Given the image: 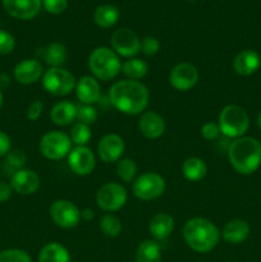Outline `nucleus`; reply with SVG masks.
Returning <instances> with one entry per match:
<instances>
[{
  "mask_svg": "<svg viewBox=\"0 0 261 262\" xmlns=\"http://www.w3.org/2000/svg\"><path fill=\"white\" fill-rule=\"evenodd\" d=\"M107 97L118 112L125 115H138L147 107L150 92L141 81L122 79L112 84Z\"/></svg>",
  "mask_w": 261,
  "mask_h": 262,
  "instance_id": "nucleus-1",
  "label": "nucleus"
},
{
  "mask_svg": "<svg viewBox=\"0 0 261 262\" xmlns=\"http://www.w3.org/2000/svg\"><path fill=\"white\" fill-rule=\"evenodd\" d=\"M230 165L242 176L253 174L261 165V143L253 137L235 138L228 147Z\"/></svg>",
  "mask_w": 261,
  "mask_h": 262,
  "instance_id": "nucleus-2",
  "label": "nucleus"
},
{
  "mask_svg": "<svg viewBox=\"0 0 261 262\" xmlns=\"http://www.w3.org/2000/svg\"><path fill=\"white\" fill-rule=\"evenodd\" d=\"M183 239L194 252L209 253L219 243L220 230L205 217H192L183 227Z\"/></svg>",
  "mask_w": 261,
  "mask_h": 262,
  "instance_id": "nucleus-3",
  "label": "nucleus"
},
{
  "mask_svg": "<svg viewBox=\"0 0 261 262\" xmlns=\"http://www.w3.org/2000/svg\"><path fill=\"white\" fill-rule=\"evenodd\" d=\"M89 68L97 81H112L122 72V63L113 49L99 46L90 54Z\"/></svg>",
  "mask_w": 261,
  "mask_h": 262,
  "instance_id": "nucleus-4",
  "label": "nucleus"
},
{
  "mask_svg": "<svg viewBox=\"0 0 261 262\" xmlns=\"http://www.w3.org/2000/svg\"><path fill=\"white\" fill-rule=\"evenodd\" d=\"M220 133L225 138H240L245 136L250 128V117L240 105H227L223 107L217 118Z\"/></svg>",
  "mask_w": 261,
  "mask_h": 262,
  "instance_id": "nucleus-5",
  "label": "nucleus"
},
{
  "mask_svg": "<svg viewBox=\"0 0 261 262\" xmlns=\"http://www.w3.org/2000/svg\"><path fill=\"white\" fill-rule=\"evenodd\" d=\"M42 87L46 92L54 96H67L74 91L77 79L73 74L63 67L49 68L42 74Z\"/></svg>",
  "mask_w": 261,
  "mask_h": 262,
  "instance_id": "nucleus-6",
  "label": "nucleus"
},
{
  "mask_svg": "<svg viewBox=\"0 0 261 262\" xmlns=\"http://www.w3.org/2000/svg\"><path fill=\"white\" fill-rule=\"evenodd\" d=\"M72 140L69 135L61 130H50L41 137L38 142L41 155L48 160H61L72 151Z\"/></svg>",
  "mask_w": 261,
  "mask_h": 262,
  "instance_id": "nucleus-7",
  "label": "nucleus"
},
{
  "mask_svg": "<svg viewBox=\"0 0 261 262\" xmlns=\"http://www.w3.org/2000/svg\"><path fill=\"white\" fill-rule=\"evenodd\" d=\"M165 179L155 171H146L133 181L132 192L141 201H154L164 194Z\"/></svg>",
  "mask_w": 261,
  "mask_h": 262,
  "instance_id": "nucleus-8",
  "label": "nucleus"
},
{
  "mask_svg": "<svg viewBox=\"0 0 261 262\" xmlns=\"http://www.w3.org/2000/svg\"><path fill=\"white\" fill-rule=\"evenodd\" d=\"M128 193L122 184L117 182L105 183L96 193V204L102 211L112 214L119 211L127 204Z\"/></svg>",
  "mask_w": 261,
  "mask_h": 262,
  "instance_id": "nucleus-9",
  "label": "nucleus"
},
{
  "mask_svg": "<svg viewBox=\"0 0 261 262\" xmlns=\"http://www.w3.org/2000/svg\"><path fill=\"white\" fill-rule=\"evenodd\" d=\"M49 212L54 224L61 229H73L82 220L78 207L68 200L54 201L49 209Z\"/></svg>",
  "mask_w": 261,
  "mask_h": 262,
  "instance_id": "nucleus-10",
  "label": "nucleus"
},
{
  "mask_svg": "<svg viewBox=\"0 0 261 262\" xmlns=\"http://www.w3.org/2000/svg\"><path fill=\"white\" fill-rule=\"evenodd\" d=\"M112 49L123 58H135L141 51V40L137 33L130 28H119L110 38Z\"/></svg>",
  "mask_w": 261,
  "mask_h": 262,
  "instance_id": "nucleus-11",
  "label": "nucleus"
},
{
  "mask_svg": "<svg viewBox=\"0 0 261 262\" xmlns=\"http://www.w3.org/2000/svg\"><path fill=\"white\" fill-rule=\"evenodd\" d=\"M67 158H68L69 169L76 176H90L96 166V156L87 146H76L72 148Z\"/></svg>",
  "mask_w": 261,
  "mask_h": 262,
  "instance_id": "nucleus-12",
  "label": "nucleus"
},
{
  "mask_svg": "<svg viewBox=\"0 0 261 262\" xmlns=\"http://www.w3.org/2000/svg\"><path fill=\"white\" fill-rule=\"evenodd\" d=\"M169 82L177 91H189L199 82V71L191 63H179L169 73Z\"/></svg>",
  "mask_w": 261,
  "mask_h": 262,
  "instance_id": "nucleus-13",
  "label": "nucleus"
},
{
  "mask_svg": "<svg viewBox=\"0 0 261 262\" xmlns=\"http://www.w3.org/2000/svg\"><path fill=\"white\" fill-rule=\"evenodd\" d=\"M124 150V141L117 133H107L102 136L97 145V155L106 164L118 163L122 159Z\"/></svg>",
  "mask_w": 261,
  "mask_h": 262,
  "instance_id": "nucleus-14",
  "label": "nucleus"
},
{
  "mask_svg": "<svg viewBox=\"0 0 261 262\" xmlns=\"http://www.w3.org/2000/svg\"><path fill=\"white\" fill-rule=\"evenodd\" d=\"M3 7L10 17L30 20L40 13L42 0H3Z\"/></svg>",
  "mask_w": 261,
  "mask_h": 262,
  "instance_id": "nucleus-15",
  "label": "nucleus"
},
{
  "mask_svg": "<svg viewBox=\"0 0 261 262\" xmlns=\"http://www.w3.org/2000/svg\"><path fill=\"white\" fill-rule=\"evenodd\" d=\"M10 187L22 196H31L40 188V177L32 169H20L10 177Z\"/></svg>",
  "mask_w": 261,
  "mask_h": 262,
  "instance_id": "nucleus-16",
  "label": "nucleus"
},
{
  "mask_svg": "<svg viewBox=\"0 0 261 262\" xmlns=\"http://www.w3.org/2000/svg\"><path fill=\"white\" fill-rule=\"evenodd\" d=\"M44 68L38 59H23L14 67L13 76L19 84L28 86L42 78Z\"/></svg>",
  "mask_w": 261,
  "mask_h": 262,
  "instance_id": "nucleus-17",
  "label": "nucleus"
},
{
  "mask_svg": "<svg viewBox=\"0 0 261 262\" xmlns=\"http://www.w3.org/2000/svg\"><path fill=\"white\" fill-rule=\"evenodd\" d=\"M138 129L143 137L148 140H158L165 132V122L156 112H143L138 120Z\"/></svg>",
  "mask_w": 261,
  "mask_h": 262,
  "instance_id": "nucleus-18",
  "label": "nucleus"
},
{
  "mask_svg": "<svg viewBox=\"0 0 261 262\" xmlns=\"http://www.w3.org/2000/svg\"><path fill=\"white\" fill-rule=\"evenodd\" d=\"M76 96L81 104L94 105L101 97V87L94 76H83L77 81Z\"/></svg>",
  "mask_w": 261,
  "mask_h": 262,
  "instance_id": "nucleus-19",
  "label": "nucleus"
},
{
  "mask_svg": "<svg viewBox=\"0 0 261 262\" xmlns=\"http://www.w3.org/2000/svg\"><path fill=\"white\" fill-rule=\"evenodd\" d=\"M261 66V58L258 53L251 49L240 51L233 60V69L237 74L242 77L252 76L257 72Z\"/></svg>",
  "mask_w": 261,
  "mask_h": 262,
  "instance_id": "nucleus-20",
  "label": "nucleus"
},
{
  "mask_svg": "<svg viewBox=\"0 0 261 262\" xmlns=\"http://www.w3.org/2000/svg\"><path fill=\"white\" fill-rule=\"evenodd\" d=\"M250 225L243 219H232L223 227L220 237L230 245H240L250 235Z\"/></svg>",
  "mask_w": 261,
  "mask_h": 262,
  "instance_id": "nucleus-21",
  "label": "nucleus"
},
{
  "mask_svg": "<svg viewBox=\"0 0 261 262\" xmlns=\"http://www.w3.org/2000/svg\"><path fill=\"white\" fill-rule=\"evenodd\" d=\"M174 219L166 212H159L151 217L148 223V232L156 241H164L171 235L174 230Z\"/></svg>",
  "mask_w": 261,
  "mask_h": 262,
  "instance_id": "nucleus-22",
  "label": "nucleus"
},
{
  "mask_svg": "<svg viewBox=\"0 0 261 262\" xmlns=\"http://www.w3.org/2000/svg\"><path fill=\"white\" fill-rule=\"evenodd\" d=\"M51 122L59 127H67L77 119V105L71 101H59L51 107Z\"/></svg>",
  "mask_w": 261,
  "mask_h": 262,
  "instance_id": "nucleus-23",
  "label": "nucleus"
},
{
  "mask_svg": "<svg viewBox=\"0 0 261 262\" xmlns=\"http://www.w3.org/2000/svg\"><path fill=\"white\" fill-rule=\"evenodd\" d=\"M68 49L61 42H50L42 50V58L50 68L63 67L68 60Z\"/></svg>",
  "mask_w": 261,
  "mask_h": 262,
  "instance_id": "nucleus-24",
  "label": "nucleus"
},
{
  "mask_svg": "<svg viewBox=\"0 0 261 262\" xmlns=\"http://www.w3.org/2000/svg\"><path fill=\"white\" fill-rule=\"evenodd\" d=\"M120 18L119 9L112 4H102L94 13V22L100 28H112Z\"/></svg>",
  "mask_w": 261,
  "mask_h": 262,
  "instance_id": "nucleus-25",
  "label": "nucleus"
},
{
  "mask_svg": "<svg viewBox=\"0 0 261 262\" xmlns=\"http://www.w3.org/2000/svg\"><path fill=\"white\" fill-rule=\"evenodd\" d=\"M38 262H71V255L61 243L50 242L41 248Z\"/></svg>",
  "mask_w": 261,
  "mask_h": 262,
  "instance_id": "nucleus-26",
  "label": "nucleus"
},
{
  "mask_svg": "<svg viewBox=\"0 0 261 262\" xmlns=\"http://www.w3.org/2000/svg\"><path fill=\"white\" fill-rule=\"evenodd\" d=\"M207 173V166L202 159L188 158L182 164V174L188 182H200L205 178Z\"/></svg>",
  "mask_w": 261,
  "mask_h": 262,
  "instance_id": "nucleus-27",
  "label": "nucleus"
},
{
  "mask_svg": "<svg viewBox=\"0 0 261 262\" xmlns=\"http://www.w3.org/2000/svg\"><path fill=\"white\" fill-rule=\"evenodd\" d=\"M136 262H161L160 246L154 239H146L136 250Z\"/></svg>",
  "mask_w": 261,
  "mask_h": 262,
  "instance_id": "nucleus-28",
  "label": "nucleus"
},
{
  "mask_svg": "<svg viewBox=\"0 0 261 262\" xmlns=\"http://www.w3.org/2000/svg\"><path fill=\"white\" fill-rule=\"evenodd\" d=\"M122 72L128 79L140 81L147 74L148 66L142 59L130 58L122 64Z\"/></svg>",
  "mask_w": 261,
  "mask_h": 262,
  "instance_id": "nucleus-29",
  "label": "nucleus"
},
{
  "mask_svg": "<svg viewBox=\"0 0 261 262\" xmlns=\"http://www.w3.org/2000/svg\"><path fill=\"white\" fill-rule=\"evenodd\" d=\"M26 163H27V156L22 150L9 151V154L5 156L4 164H3V171L5 176L12 177L15 171L25 168Z\"/></svg>",
  "mask_w": 261,
  "mask_h": 262,
  "instance_id": "nucleus-30",
  "label": "nucleus"
},
{
  "mask_svg": "<svg viewBox=\"0 0 261 262\" xmlns=\"http://www.w3.org/2000/svg\"><path fill=\"white\" fill-rule=\"evenodd\" d=\"M99 227L102 234L109 238H117L122 233V222L113 214L102 215Z\"/></svg>",
  "mask_w": 261,
  "mask_h": 262,
  "instance_id": "nucleus-31",
  "label": "nucleus"
},
{
  "mask_svg": "<svg viewBox=\"0 0 261 262\" xmlns=\"http://www.w3.org/2000/svg\"><path fill=\"white\" fill-rule=\"evenodd\" d=\"M117 176L125 183H130L137 176V165L132 159H120L117 163Z\"/></svg>",
  "mask_w": 261,
  "mask_h": 262,
  "instance_id": "nucleus-32",
  "label": "nucleus"
},
{
  "mask_svg": "<svg viewBox=\"0 0 261 262\" xmlns=\"http://www.w3.org/2000/svg\"><path fill=\"white\" fill-rule=\"evenodd\" d=\"M91 136L92 133L90 125L77 122L72 127L69 137H71L72 143H74L76 146H86L89 141L91 140Z\"/></svg>",
  "mask_w": 261,
  "mask_h": 262,
  "instance_id": "nucleus-33",
  "label": "nucleus"
},
{
  "mask_svg": "<svg viewBox=\"0 0 261 262\" xmlns=\"http://www.w3.org/2000/svg\"><path fill=\"white\" fill-rule=\"evenodd\" d=\"M77 122L91 125L97 120V112L92 105L79 104L77 105Z\"/></svg>",
  "mask_w": 261,
  "mask_h": 262,
  "instance_id": "nucleus-34",
  "label": "nucleus"
},
{
  "mask_svg": "<svg viewBox=\"0 0 261 262\" xmlns=\"http://www.w3.org/2000/svg\"><path fill=\"white\" fill-rule=\"evenodd\" d=\"M0 262H32V258L26 251L9 248L0 252Z\"/></svg>",
  "mask_w": 261,
  "mask_h": 262,
  "instance_id": "nucleus-35",
  "label": "nucleus"
},
{
  "mask_svg": "<svg viewBox=\"0 0 261 262\" xmlns=\"http://www.w3.org/2000/svg\"><path fill=\"white\" fill-rule=\"evenodd\" d=\"M160 50V41L154 36H146L141 40V53L146 56H154Z\"/></svg>",
  "mask_w": 261,
  "mask_h": 262,
  "instance_id": "nucleus-36",
  "label": "nucleus"
},
{
  "mask_svg": "<svg viewBox=\"0 0 261 262\" xmlns=\"http://www.w3.org/2000/svg\"><path fill=\"white\" fill-rule=\"evenodd\" d=\"M15 48V38L8 31L0 30V55H8L13 53Z\"/></svg>",
  "mask_w": 261,
  "mask_h": 262,
  "instance_id": "nucleus-37",
  "label": "nucleus"
},
{
  "mask_svg": "<svg viewBox=\"0 0 261 262\" xmlns=\"http://www.w3.org/2000/svg\"><path fill=\"white\" fill-rule=\"evenodd\" d=\"M42 7L50 14H61L68 8V0H42Z\"/></svg>",
  "mask_w": 261,
  "mask_h": 262,
  "instance_id": "nucleus-38",
  "label": "nucleus"
},
{
  "mask_svg": "<svg viewBox=\"0 0 261 262\" xmlns=\"http://www.w3.org/2000/svg\"><path fill=\"white\" fill-rule=\"evenodd\" d=\"M222 135L219 129V125L215 122H206L201 127V136L207 141H215Z\"/></svg>",
  "mask_w": 261,
  "mask_h": 262,
  "instance_id": "nucleus-39",
  "label": "nucleus"
},
{
  "mask_svg": "<svg viewBox=\"0 0 261 262\" xmlns=\"http://www.w3.org/2000/svg\"><path fill=\"white\" fill-rule=\"evenodd\" d=\"M44 112V104L40 100H35L33 102H31V105L27 109V119L31 122H36L38 118L41 117Z\"/></svg>",
  "mask_w": 261,
  "mask_h": 262,
  "instance_id": "nucleus-40",
  "label": "nucleus"
},
{
  "mask_svg": "<svg viewBox=\"0 0 261 262\" xmlns=\"http://www.w3.org/2000/svg\"><path fill=\"white\" fill-rule=\"evenodd\" d=\"M10 147H12V141L7 133L0 130V158L7 156L9 154Z\"/></svg>",
  "mask_w": 261,
  "mask_h": 262,
  "instance_id": "nucleus-41",
  "label": "nucleus"
},
{
  "mask_svg": "<svg viewBox=\"0 0 261 262\" xmlns=\"http://www.w3.org/2000/svg\"><path fill=\"white\" fill-rule=\"evenodd\" d=\"M12 192L13 189L10 184L5 183V182H0V204L9 200L10 196H12Z\"/></svg>",
  "mask_w": 261,
  "mask_h": 262,
  "instance_id": "nucleus-42",
  "label": "nucleus"
},
{
  "mask_svg": "<svg viewBox=\"0 0 261 262\" xmlns=\"http://www.w3.org/2000/svg\"><path fill=\"white\" fill-rule=\"evenodd\" d=\"M9 83H10L9 76H8V74H5V73L0 74V90L8 87V86H9Z\"/></svg>",
  "mask_w": 261,
  "mask_h": 262,
  "instance_id": "nucleus-43",
  "label": "nucleus"
},
{
  "mask_svg": "<svg viewBox=\"0 0 261 262\" xmlns=\"http://www.w3.org/2000/svg\"><path fill=\"white\" fill-rule=\"evenodd\" d=\"M94 216H95V214H94V211H92L91 209H84V210H82V211H81L82 219H84V220L94 219Z\"/></svg>",
  "mask_w": 261,
  "mask_h": 262,
  "instance_id": "nucleus-44",
  "label": "nucleus"
},
{
  "mask_svg": "<svg viewBox=\"0 0 261 262\" xmlns=\"http://www.w3.org/2000/svg\"><path fill=\"white\" fill-rule=\"evenodd\" d=\"M3 105H4V95H3L2 90H0V110H2Z\"/></svg>",
  "mask_w": 261,
  "mask_h": 262,
  "instance_id": "nucleus-45",
  "label": "nucleus"
},
{
  "mask_svg": "<svg viewBox=\"0 0 261 262\" xmlns=\"http://www.w3.org/2000/svg\"><path fill=\"white\" fill-rule=\"evenodd\" d=\"M257 125H258V128L261 129V112H260V114H258V117H257Z\"/></svg>",
  "mask_w": 261,
  "mask_h": 262,
  "instance_id": "nucleus-46",
  "label": "nucleus"
},
{
  "mask_svg": "<svg viewBox=\"0 0 261 262\" xmlns=\"http://www.w3.org/2000/svg\"><path fill=\"white\" fill-rule=\"evenodd\" d=\"M189 2H196V0H189Z\"/></svg>",
  "mask_w": 261,
  "mask_h": 262,
  "instance_id": "nucleus-47",
  "label": "nucleus"
}]
</instances>
